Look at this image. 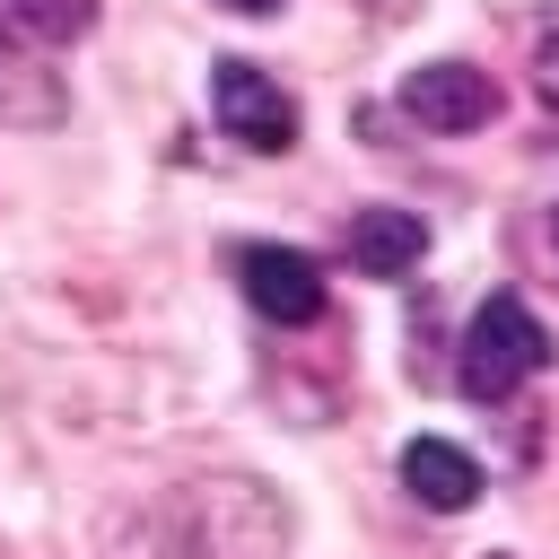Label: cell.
<instances>
[{
  "label": "cell",
  "mask_w": 559,
  "mask_h": 559,
  "mask_svg": "<svg viewBox=\"0 0 559 559\" xmlns=\"http://www.w3.org/2000/svg\"><path fill=\"white\" fill-rule=\"evenodd\" d=\"M288 507L262 480H192L114 524L105 559H280Z\"/></svg>",
  "instance_id": "1"
},
{
  "label": "cell",
  "mask_w": 559,
  "mask_h": 559,
  "mask_svg": "<svg viewBox=\"0 0 559 559\" xmlns=\"http://www.w3.org/2000/svg\"><path fill=\"white\" fill-rule=\"evenodd\" d=\"M542 358H550L542 314H533L515 288H498V297H480V306H472V323H463L454 384H463L472 402H507V393H524V384L542 376Z\"/></svg>",
  "instance_id": "2"
},
{
  "label": "cell",
  "mask_w": 559,
  "mask_h": 559,
  "mask_svg": "<svg viewBox=\"0 0 559 559\" xmlns=\"http://www.w3.org/2000/svg\"><path fill=\"white\" fill-rule=\"evenodd\" d=\"M210 114H218V131L245 140L253 157L297 148V105H288V87H280L271 70H253V61H218V70H210Z\"/></svg>",
  "instance_id": "3"
},
{
  "label": "cell",
  "mask_w": 559,
  "mask_h": 559,
  "mask_svg": "<svg viewBox=\"0 0 559 559\" xmlns=\"http://www.w3.org/2000/svg\"><path fill=\"white\" fill-rule=\"evenodd\" d=\"M236 280H245V306L262 323H280V332L323 323V271H314V253H297V245H245Z\"/></svg>",
  "instance_id": "4"
},
{
  "label": "cell",
  "mask_w": 559,
  "mask_h": 559,
  "mask_svg": "<svg viewBox=\"0 0 559 559\" xmlns=\"http://www.w3.org/2000/svg\"><path fill=\"white\" fill-rule=\"evenodd\" d=\"M402 114L419 131H480V122H498V79L472 61H419L402 79Z\"/></svg>",
  "instance_id": "5"
},
{
  "label": "cell",
  "mask_w": 559,
  "mask_h": 559,
  "mask_svg": "<svg viewBox=\"0 0 559 559\" xmlns=\"http://www.w3.org/2000/svg\"><path fill=\"white\" fill-rule=\"evenodd\" d=\"M402 489L428 507V515H463L480 498V463L454 445V437H411L402 445Z\"/></svg>",
  "instance_id": "6"
},
{
  "label": "cell",
  "mask_w": 559,
  "mask_h": 559,
  "mask_svg": "<svg viewBox=\"0 0 559 559\" xmlns=\"http://www.w3.org/2000/svg\"><path fill=\"white\" fill-rule=\"evenodd\" d=\"M349 262H358L367 280H402V271H419V262H428V227H419V210H358V218H349Z\"/></svg>",
  "instance_id": "7"
},
{
  "label": "cell",
  "mask_w": 559,
  "mask_h": 559,
  "mask_svg": "<svg viewBox=\"0 0 559 559\" xmlns=\"http://www.w3.org/2000/svg\"><path fill=\"white\" fill-rule=\"evenodd\" d=\"M70 114V96H61V79L44 70V52H26L17 35H0V122H17V131H52Z\"/></svg>",
  "instance_id": "8"
},
{
  "label": "cell",
  "mask_w": 559,
  "mask_h": 559,
  "mask_svg": "<svg viewBox=\"0 0 559 559\" xmlns=\"http://www.w3.org/2000/svg\"><path fill=\"white\" fill-rule=\"evenodd\" d=\"M87 26H96V0H0V35H17L26 52L79 44Z\"/></svg>",
  "instance_id": "9"
},
{
  "label": "cell",
  "mask_w": 559,
  "mask_h": 559,
  "mask_svg": "<svg viewBox=\"0 0 559 559\" xmlns=\"http://www.w3.org/2000/svg\"><path fill=\"white\" fill-rule=\"evenodd\" d=\"M524 87L559 114V9H542V17H533V35H524Z\"/></svg>",
  "instance_id": "10"
},
{
  "label": "cell",
  "mask_w": 559,
  "mask_h": 559,
  "mask_svg": "<svg viewBox=\"0 0 559 559\" xmlns=\"http://www.w3.org/2000/svg\"><path fill=\"white\" fill-rule=\"evenodd\" d=\"M218 9H245V17H271L280 0H218Z\"/></svg>",
  "instance_id": "11"
},
{
  "label": "cell",
  "mask_w": 559,
  "mask_h": 559,
  "mask_svg": "<svg viewBox=\"0 0 559 559\" xmlns=\"http://www.w3.org/2000/svg\"><path fill=\"white\" fill-rule=\"evenodd\" d=\"M550 253H559V201H550Z\"/></svg>",
  "instance_id": "12"
}]
</instances>
